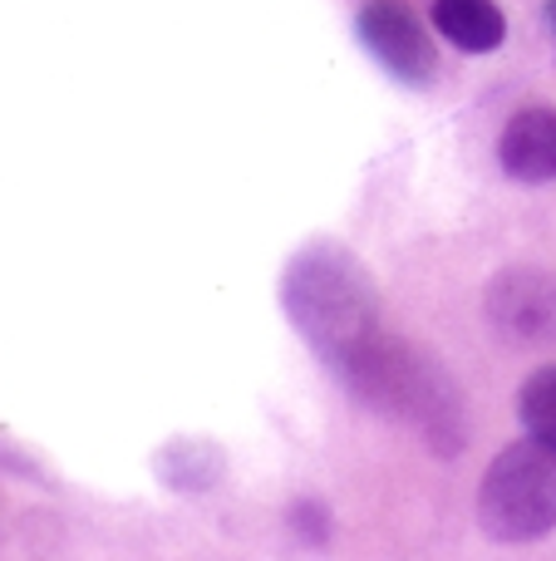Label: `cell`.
Here are the masks:
<instances>
[{"label": "cell", "mask_w": 556, "mask_h": 561, "mask_svg": "<svg viewBox=\"0 0 556 561\" xmlns=\"http://www.w3.org/2000/svg\"><path fill=\"white\" fill-rule=\"evenodd\" d=\"M518 414H522V424H528V434L556 438V365L537 369V375L522 385Z\"/></svg>", "instance_id": "ba28073f"}, {"label": "cell", "mask_w": 556, "mask_h": 561, "mask_svg": "<svg viewBox=\"0 0 556 561\" xmlns=\"http://www.w3.org/2000/svg\"><path fill=\"white\" fill-rule=\"evenodd\" d=\"M498 163L518 183H556V108H522L498 138Z\"/></svg>", "instance_id": "8992f818"}, {"label": "cell", "mask_w": 556, "mask_h": 561, "mask_svg": "<svg viewBox=\"0 0 556 561\" xmlns=\"http://www.w3.org/2000/svg\"><path fill=\"white\" fill-rule=\"evenodd\" d=\"M355 399L374 409L390 424H404L419 434L433 454L459 458L468 444V414H463V394L453 375L443 369L439 355L399 335H370L345 365H335Z\"/></svg>", "instance_id": "6da1fadb"}, {"label": "cell", "mask_w": 556, "mask_h": 561, "mask_svg": "<svg viewBox=\"0 0 556 561\" xmlns=\"http://www.w3.org/2000/svg\"><path fill=\"white\" fill-rule=\"evenodd\" d=\"M433 30L468 55H493L508 39V20L493 0H433Z\"/></svg>", "instance_id": "52a82bcc"}, {"label": "cell", "mask_w": 556, "mask_h": 561, "mask_svg": "<svg viewBox=\"0 0 556 561\" xmlns=\"http://www.w3.org/2000/svg\"><path fill=\"white\" fill-rule=\"evenodd\" d=\"M478 523L493 542H537L556 527V438L528 434L488 463Z\"/></svg>", "instance_id": "3957f363"}, {"label": "cell", "mask_w": 556, "mask_h": 561, "mask_svg": "<svg viewBox=\"0 0 556 561\" xmlns=\"http://www.w3.org/2000/svg\"><path fill=\"white\" fill-rule=\"evenodd\" d=\"M281 306L296 335L331 369L345 365L370 335H380V286L340 242H305L286 262Z\"/></svg>", "instance_id": "7a4b0ae2"}, {"label": "cell", "mask_w": 556, "mask_h": 561, "mask_svg": "<svg viewBox=\"0 0 556 561\" xmlns=\"http://www.w3.org/2000/svg\"><path fill=\"white\" fill-rule=\"evenodd\" d=\"M488 325L518 345H556V272L552 266H508L488 280Z\"/></svg>", "instance_id": "277c9868"}, {"label": "cell", "mask_w": 556, "mask_h": 561, "mask_svg": "<svg viewBox=\"0 0 556 561\" xmlns=\"http://www.w3.org/2000/svg\"><path fill=\"white\" fill-rule=\"evenodd\" d=\"M355 30H360V45L374 55V65H380L384 75H394L399 84H429V79L439 75L433 35L399 0H370V5L355 15Z\"/></svg>", "instance_id": "5b68a950"}, {"label": "cell", "mask_w": 556, "mask_h": 561, "mask_svg": "<svg viewBox=\"0 0 556 561\" xmlns=\"http://www.w3.org/2000/svg\"><path fill=\"white\" fill-rule=\"evenodd\" d=\"M547 15H552V30H556V0H552V10H547Z\"/></svg>", "instance_id": "9c48e42d"}]
</instances>
